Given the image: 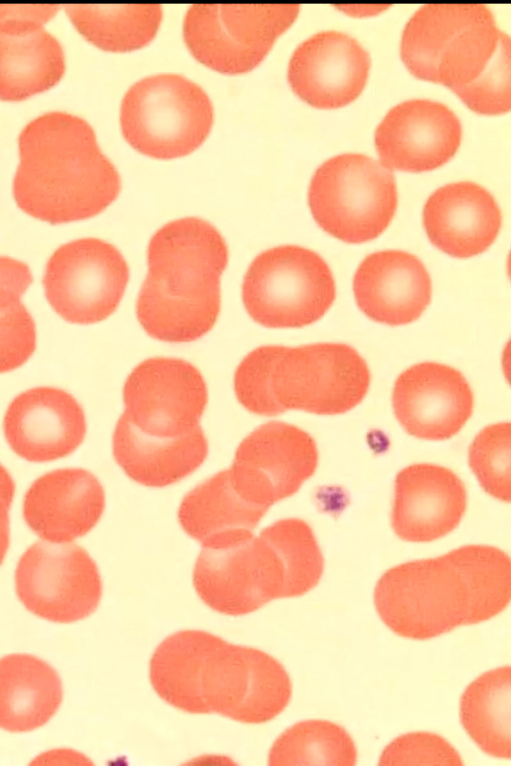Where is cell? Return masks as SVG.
<instances>
[{"instance_id": "obj_7", "label": "cell", "mask_w": 511, "mask_h": 766, "mask_svg": "<svg viewBox=\"0 0 511 766\" xmlns=\"http://www.w3.org/2000/svg\"><path fill=\"white\" fill-rule=\"evenodd\" d=\"M308 203L318 225L347 243L378 237L390 224L398 203L392 170L361 153H342L314 172Z\"/></svg>"}, {"instance_id": "obj_10", "label": "cell", "mask_w": 511, "mask_h": 766, "mask_svg": "<svg viewBox=\"0 0 511 766\" xmlns=\"http://www.w3.org/2000/svg\"><path fill=\"white\" fill-rule=\"evenodd\" d=\"M332 272L316 252L296 245L263 251L243 280L250 317L268 328H299L319 320L335 300Z\"/></svg>"}, {"instance_id": "obj_33", "label": "cell", "mask_w": 511, "mask_h": 766, "mask_svg": "<svg viewBox=\"0 0 511 766\" xmlns=\"http://www.w3.org/2000/svg\"><path fill=\"white\" fill-rule=\"evenodd\" d=\"M458 751L440 735L429 732L404 734L388 744L379 765H462Z\"/></svg>"}, {"instance_id": "obj_29", "label": "cell", "mask_w": 511, "mask_h": 766, "mask_svg": "<svg viewBox=\"0 0 511 766\" xmlns=\"http://www.w3.org/2000/svg\"><path fill=\"white\" fill-rule=\"evenodd\" d=\"M65 10L88 41L114 52L146 45L156 35L163 17L162 7L155 3H72Z\"/></svg>"}, {"instance_id": "obj_22", "label": "cell", "mask_w": 511, "mask_h": 766, "mask_svg": "<svg viewBox=\"0 0 511 766\" xmlns=\"http://www.w3.org/2000/svg\"><path fill=\"white\" fill-rule=\"evenodd\" d=\"M353 292L361 311L391 326L418 319L431 300L432 284L424 264L400 250L378 251L359 265Z\"/></svg>"}, {"instance_id": "obj_11", "label": "cell", "mask_w": 511, "mask_h": 766, "mask_svg": "<svg viewBox=\"0 0 511 766\" xmlns=\"http://www.w3.org/2000/svg\"><path fill=\"white\" fill-rule=\"evenodd\" d=\"M294 3H197L183 21L184 40L197 60L219 72L255 68L298 16Z\"/></svg>"}, {"instance_id": "obj_28", "label": "cell", "mask_w": 511, "mask_h": 766, "mask_svg": "<svg viewBox=\"0 0 511 766\" xmlns=\"http://www.w3.org/2000/svg\"><path fill=\"white\" fill-rule=\"evenodd\" d=\"M511 669L487 671L470 683L460 699V720L471 739L487 754L511 756Z\"/></svg>"}, {"instance_id": "obj_18", "label": "cell", "mask_w": 511, "mask_h": 766, "mask_svg": "<svg viewBox=\"0 0 511 766\" xmlns=\"http://www.w3.org/2000/svg\"><path fill=\"white\" fill-rule=\"evenodd\" d=\"M370 64L368 51L352 36L336 30L320 31L301 42L292 53L288 81L308 104L338 108L360 95Z\"/></svg>"}, {"instance_id": "obj_37", "label": "cell", "mask_w": 511, "mask_h": 766, "mask_svg": "<svg viewBox=\"0 0 511 766\" xmlns=\"http://www.w3.org/2000/svg\"><path fill=\"white\" fill-rule=\"evenodd\" d=\"M59 10L57 4L50 3H0V21L5 19H31L44 24Z\"/></svg>"}, {"instance_id": "obj_1", "label": "cell", "mask_w": 511, "mask_h": 766, "mask_svg": "<svg viewBox=\"0 0 511 766\" xmlns=\"http://www.w3.org/2000/svg\"><path fill=\"white\" fill-rule=\"evenodd\" d=\"M149 677L157 695L176 709L247 724L272 720L292 695L290 677L274 657L202 630L166 637L151 657Z\"/></svg>"}, {"instance_id": "obj_38", "label": "cell", "mask_w": 511, "mask_h": 766, "mask_svg": "<svg viewBox=\"0 0 511 766\" xmlns=\"http://www.w3.org/2000/svg\"><path fill=\"white\" fill-rule=\"evenodd\" d=\"M390 4L385 3H337L335 7L349 15L367 16L374 15L387 9Z\"/></svg>"}, {"instance_id": "obj_34", "label": "cell", "mask_w": 511, "mask_h": 766, "mask_svg": "<svg viewBox=\"0 0 511 766\" xmlns=\"http://www.w3.org/2000/svg\"><path fill=\"white\" fill-rule=\"evenodd\" d=\"M36 348L35 323L21 301L0 310V373L22 366Z\"/></svg>"}, {"instance_id": "obj_24", "label": "cell", "mask_w": 511, "mask_h": 766, "mask_svg": "<svg viewBox=\"0 0 511 766\" xmlns=\"http://www.w3.org/2000/svg\"><path fill=\"white\" fill-rule=\"evenodd\" d=\"M113 456L133 481L154 488L175 484L196 471L208 455L202 427L174 438L147 435L124 417L112 437Z\"/></svg>"}, {"instance_id": "obj_31", "label": "cell", "mask_w": 511, "mask_h": 766, "mask_svg": "<svg viewBox=\"0 0 511 766\" xmlns=\"http://www.w3.org/2000/svg\"><path fill=\"white\" fill-rule=\"evenodd\" d=\"M511 425L509 422L483 428L473 439L469 451V466L481 487L492 497L509 502Z\"/></svg>"}, {"instance_id": "obj_9", "label": "cell", "mask_w": 511, "mask_h": 766, "mask_svg": "<svg viewBox=\"0 0 511 766\" xmlns=\"http://www.w3.org/2000/svg\"><path fill=\"white\" fill-rule=\"evenodd\" d=\"M200 543L193 585L212 610L241 616L286 598L281 559L264 533L254 536L251 530H233Z\"/></svg>"}, {"instance_id": "obj_12", "label": "cell", "mask_w": 511, "mask_h": 766, "mask_svg": "<svg viewBox=\"0 0 511 766\" xmlns=\"http://www.w3.org/2000/svg\"><path fill=\"white\" fill-rule=\"evenodd\" d=\"M129 280L128 265L112 244L81 238L60 246L47 261V301L65 321L93 324L118 307Z\"/></svg>"}, {"instance_id": "obj_35", "label": "cell", "mask_w": 511, "mask_h": 766, "mask_svg": "<svg viewBox=\"0 0 511 766\" xmlns=\"http://www.w3.org/2000/svg\"><path fill=\"white\" fill-rule=\"evenodd\" d=\"M32 280L27 264L0 256V310L19 302Z\"/></svg>"}, {"instance_id": "obj_21", "label": "cell", "mask_w": 511, "mask_h": 766, "mask_svg": "<svg viewBox=\"0 0 511 766\" xmlns=\"http://www.w3.org/2000/svg\"><path fill=\"white\" fill-rule=\"evenodd\" d=\"M105 493L99 480L81 468L45 473L27 490L23 517L41 539L71 542L86 535L100 520Z\"/></svg>"}, {"instance_id": "obj_4", "label": "cell", "mask_w": 511, "mask_h": 766, "mask_svg": "<svg viewBox=\"0 0 511 766\" xmlns=\"http://www.w3.org/2000/svg\"><path fill=\"white\" fill-rule=\"evenodd\" d=\"M147 261L136 302L146 333L171 343L208 333L220 312V277L228 263L220 232L200 218L173 220L150 239Z\"/></svg>"}, {"instance_id": "obj_19", "label": "cell", "mask_w": 511, "mask_h": 766, "mask_svg": "<svg viewBox=\"0 0 511 766\" xmlns=\"http://www.w3.org/2000/svg\"><path fill=\"white\" fill-rule=\"evenodd\" d=\"M3 430L18 456L30 462H48L80 446L86 435V418L70 393L55 387H35L10 403Z\"/></svg>"}, {"instance_id": "obj_36", "label": "cell", "mask_w": 511, "mask_h": 766, "mask_svg": "<svg viewBox=\"0 0 511 766\" xmlns=\"http://www.w3.org/2000/svg\"><path fill=\"white\" fill-rule=\"evenodd\" d=\"M15 493V483L7 469L0 464V565L9 548V511Z\"/></svg>"}, {"instance_id": "obj_32", "label": "cell", "mask_w": 511, "mask_h": 766, "mask_svg": "<svg viewBox=\"0 0 511 766\" xmlns=\"http://www.w3.org/2000/svg\"><path fill=\"white\" fill-rule=\"evenodd\" d=\"M452 91L473 111L496 115L510 109V38L500 32L497 49L485 70Z\"/></svg>"}, {"instance_id": "obj_26", "label": "cell", "mask_w": 511, "mask_h": 766, "mask_svg": "<svg viewBox=\"0 0 511 766\" xmlns=\"http://www.w3.org/2000/svg\"><path fill=\"white\" fill-rule=\"evenodd\" d=\"M62 698L61 679L47 662L28 654L0 659V728L37 729L57 712Z\"/></svg>"}, {"instance_id": "obj_5", "label": "cell", "mask_w": 511, "mask_h": 766, "mask_svg": "<svg viewBox=\"0 0 511 766\" xmlns=\"http://www.w3.org/2000/svg\"><path fill=\"white\" fill-rule=\"evenodd\" d=\"M500 32L493 12L484 4H425L403 29L401 58L414 76L452 90L485 70Z\"/></svg>"}, {"instance_id": "obj_15", "label": "cell", "mask_w": 511, "mask_h": 766, "mask_svg": "<svg viewBox=\"0 0 511 766\" xmlns=\"http://www.w3.org/2000/svg\"><path fill=\"white\" fill-rule=\"evenodd\" d=\"M317 465V445L306 431L286 422L270 421L241 441L229 473L241 497L269 509L295 494Z\"/></svg>"}, {"instance_id": "obj_17", "label": "cell", "mask_w": 511, "mask_h": 766, "mask_svg": "<svg viewBox=\"0 0 511 766\" xmlns=\"http://www.w3.org/2000/svg\"><path fill=\"white\" fill-rule=\"evenodd\" d=\"M473 392L453 367L422 362L402 372L392 392L394 414L410 435L446 440L456 435L473 411Z\"/></svg>"}, {"instance_id": "obj_3", "label": "cell", "mask_w": 511, "mask_h": 766, "mask_svg": "<svg viewBox=\"0 0 511 766\" xmlns=\"http://www.w3.org/2000/svg\"><path fill=\"white\" fill-rule=\"evenodd\" d=\"M13 196L28 215L62 224L105 210L121 189L119 173L102 152L94 129L63 111L31 120L18 138Z\"/></svg>"}, {"instance_id": "obj_20", "label": "cell", "mask_w": 511, "mask_h": 766, "mask_svg": "<svg viewBox=\"0 0 511 766\" xmlns=\"http://www.w3.org/2000/svg\"><path fill=\"white\" fill-rule=\"evenodd\" d=\"M391 524L395 534L409 542L437 540L460 523L467 506L462 480L443 466L418 463L395 478Z\"/></svg>"}, {"instance_id": "obj_8", "label": "cell", "mask_w": 511, "mask_h": 766, "mask_svg": "<svg viewBox=\"0 0 511 766\" xmlns=\"http://www.w3.org/2000/svg\"><path fill=\"white\" fill-rule=\"evenodd\" d=\"M213 106L192 80L174 73L147 76L125 93L120 125L127 142L154 158L189 154L208 136Z\"/></svg>"}, {"instance_id": "obj_25", "label": "cell", "mask_w": 511, "mask_h": 766, "mask_svg": "<svg viewBox=\"0 0 511 766\" xmlns=\"http://www.w3.org/2000/svg\"><path fill=\"white\" fill-rule=\"evenodd\" d=\"M65 72L58 39L31 19L0 21V100L21 101L56 85Z\"/></svg>"}, {"instance_id": "obj_13", "label": "cell", "mask_w": 511, "mask_h": 766, "mask_svg": "<svg viewBox=\"0 0 511 766\" xmlns=\"http://www.w3.org/2000/svg\"><path fill=\"white\" fill-rule=\"evenodd\" d=\"M15 587L28 611L56 623L88 617L102 596L96 563L84 548L70 542L31 545L18 562Z\"/></svg>"}, {"instance_id": "obj_16", "label": "cell", "mask_w": 511, "mask_h": 766, "mask_svg": "<svg viewBox=\"0 0 511 766\" xmlns=\"http://www.w3.org/2000/svg\"><path fill=\"white\" fill-rule=\"evenodd\" d=\"M462 139L458 116L445 104L410 99L392 107L375 130L380 162L389 168L422 172L445 164Z\"/></svg>"}, {"instance_id": "obj_2", "label": "cell", "mask_w": 511, "mask_h": 766, "mask_svg": "<svg viewBox=\"0 0 511 766\" xmlns=\"http://www.w3.org/2000/svg\"><path fill=\"white\" fill-rule=\"evenodd\" d=\"M511 598V563L502 550L465 545L442 556L386 571L374 604L395 634L427 640L501 613Z\"/></svg>"}, {"instance_id": "obj_14", "label": "cell", "mask_w": 511, "mask_h": 766, "mask_svg": "<svg viewBox=\"0 0 511 766\" xmlns=\"http://www.w3.org/2000/svg\"><path fill=\"white\" fill-rule=\"evenodd\" d=\"M121 415L141 432L174 438L199 426L208 402L200 371L191 363L169 357L149 358L128 375Z\"/></svg>"}, {"instance_id": "obj_23", "label": "cell", "mask_w": 511, "mask_h": 766, "mask_svg": "<svg viewBox=\"0 0 511 766\" xmlns=\"http://www.w3.org/2000/svg\"><path fill=\"white\" fill-rule=\"evenodd\" d=\"M501 223V211L493 195L470 181L439 187L423 208V225L431 243L457 258H468L487 250L495 241Z\"/></svg>"}, {"instance_id": "obj_30", "label": "cell", "mask_w": 511, "mask_h": 766, "mask_svg": "<svg viewBox=\"0 0 511 766\" xmlns=\"http://www.w3.org/2000/svg\"><path fill=\"white\" fill-rule=\"evenodd\" d=\"M357 748L340 725L326 720L301 721L274 742L269 765H355Z\"/></svg>"}, {"instance_id": "obj_27", "label": "cell", "mask_w": 511, "mask_h": 766, "mask_svg": "<svg viewBox=\"0 0 511 766\" xmlns=\"http://www.w3.org/2000/svg\"><path fill=\"white\" fill-rule=\"evenodd\" d=\"M267 510L241 497L231 482L229 469H225L183 497L178 520L190 537L202 542L228 531H252Z\"/></svg>"}, {"instance_id": "obj_6", "label": "cell", "mask_w": 511, "mask_h": 766, "mask_svg": "<svg viewBox=\"0 0 511 766\" xmlns=\"http://www.w3.org/2000/svg\"><path fill=\"white\" fill-rule=\"evenodd\" d=\"M369 385L367 363L347 344L283 346L268 369L265 416L343 414L363 400Z\"/></svg>"}]
</instances>
